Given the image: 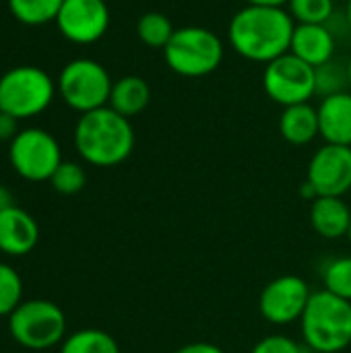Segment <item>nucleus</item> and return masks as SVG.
Here are the masks:
<instances>
[{"instance_id": "6ab92c4d", "label": "nucleus", "mask_w": 351, "mask_h": 353, "mask_svg": "<svg viewBox=\"0 0 351 353\" xmlns=\"http://www.w3.org/2000/svg\"><path fill=\"white\" fill-rule=\"evenodd\" d=\"M60 353H120V345L101 329H81L66 335Z\"/></svg>"}, {"instance_id": "dca6fc26", "label": "nucleus", "mask_w": 351, "mask_h": 353, "mask_svg": "<svg viewBox=\"0 0 351 353\" xmlns=\"http://www.w3.org/2000/svg\"><path fill=\"white\" fill-rule=\"evenodd\" d=\"M310 225L325 240L348 238L351 209L343 196H319L310 203Z\"/></svg>"}, {"instance_id": "4468645a", "label": "nucleus", "mask_w": 351, "mask_h": 353, "mask_svg": "<svg viewBox=\"0 0 351 353\" xmlns=\"http://www.w3.org/2000/svg\"><path fill=\"white\" fill-rule=\"evenodd\" d=\"M290 52L310 64L312 68H319L333 60L335 54V35L329 29V25H306L296 23Z\"/></svg>"}, {"instance_id": "c85d7f7f", "label": "nucleus", "mask_w": 351, "mask_h": 353, "mask_svg": "<svg viewBox=\"0 0 351 353\" xmlns=\"http://www.w3.org/2000/svg\"><path fill=\"white\" fill-rule=\"evenodd\" d=\"M174 353H225L219 345L215 343H207V341H192L186 343L182 347H178Z\"/></svg>"}, {"instance_id": "412c9836", "label": "nucleus", "mask_w": 351, "mask_h": 353, "mask_svg": "<svg viewBox=\"0 0 351 353\" xmlns=\"http://www.w3.org/2000/svg\"><path fill=\"white\" fill-rule=\"evenodd\" d=\"M64 0H8L12 17L25 25H43L56 21Z\"/></svg>"}, {"instance_id": "473e14b6", "label": "nucleus", "mask_w": 351, "mask_h": 353, "mask_svg": "<svg viewBox=\"0 0 351 353\" xmlns=\"http://www.w3.org/2000/svg\"><path fill=\"white\" fill-rule=\"evenodd\" d=\"M348 83H350V89H351V58H350V62H348Z\"/></svg>"}, {"instance_id": "9d476101", "label": "nucleus", "mask_w": 351, "mask_h": 353, "mask_svg": "<svg viewBox=\"0 0 351 353\" xmlns=\"http://www.w3.org/2000/svg\"><path fill=\"white\" fill-rule=\"evenodd\" d=\"M312 290L300 275H281L269 281L259 296L261 316L275 327H288L302 319Z\"/></svg>"}, {"instance_id": "9b49d317", "label": "nucleus", "mask_w": 351, "mask_h": 353, "mask_svg": "<svg viewBox=\"0 0 351 353\" xmlns=\"http://www.w3.org/2000/svg\"><path fill=\"white\" fill-rule=\"evenodd\" d=\"M306 182L319 196H345L351 190V147L325 143L308 161Z\"/></svg>"}, {"instance_id": "f8f14e48", "label": "nucleus", "mask_w": 351, "mask_h": 353, "mask_svg": "<svg viewBox=\"0 0 351 353\" xmlns=\"http://www.w3.org/2000/svg\"><path fill=\"white\" fill-rule=\"evenodd\" d=\"M56 25L72 43H95L110 27V8L103 0H64Z\"/></svg>"}, {"instance_id": "f257e3e1", "label": "nucleus", "mask_w": 351, "mask_h": 353, "mask_svg": "<svg viewBox=\"0 0 351 353\" xmlns=\"http://www.w3.org/2000/svg\"><path fill=\"white\" fill-rule=\"evenodd\" d=\"M294 27L296 21L285 6L246 4L232 17L228 39L242 58L269 64L290 52Z\"/></svg>"}, {"instance_id": "2eb2a0df", "label": "nucleus", "mask_w": 351, "mask_h": 353, "mask_svg": "<svg viewBox=\"0 0 351 353\" xmlns=\"http://www.w3.org/2000/svg\"><path fill=\"white\" fill-rule=\"evenodd\" d=\"M317 110L325 143L351 147V91L323 97Z\"/></svg>"}, {"instance_id": "5701e85b", "label": "nucleus", "mask_w": 351, "mask_h": 353, "mask_svg": "<svg viewBox=\"0 0 351 353\" xmlns=\"http://www.w3.org/2000/svg\"><path fill=\"white\" fill-rule=\"evenodd\" d=\"M333 0H290L288 12L296 23L306 25H327L333 17Z\"/></svg>"}, {"instance_id": "a878e982", "label": "nucleus", "mask_w": 351, "mask_h": 353, "mask_svg": "<svg viewBox=\"0 0 351 353\" xmlns=\"http://www.w3.org/2000/svg\"><path fill=\"white\" fill-rule=\"evenodd\" d=\"M348 83V68H339L333 60L317 68V95L329 97L335 93L345 91Z\"/></svg>"}, {"instance_id": "2f4dec72", "label": "nucleus", "mask_w": 351, "mask_h": 353, "mask_svg": "<svg viewBox=\"0 0 351 353\" xmlns=\"http://www.w3.org/2000/svg\"><path fill=\"white\" fill-rule=\"evenodd\" d=\"M345 17H348V25H350V31H351V0H348V10H345Z\"/></svg>"}, {"instance_id": "c756f323", "label": "nucleus", "mask_w": 351, "mask_h": 353, "mask_svg": "<svg viewBox=\"0 0 351 353\" xmlns=\"http://www.w3.org/2000/svg\"><path fill=\"white\" fill-rule=\"evenodd\" d=\"M10 207H14L12 192H10L4 184H0V213L6 211V209H10Z\"/></svg>"}, {"instance_id": "20e7f679", "label": "nucleus", "mask_w": 351, "mask_h": 353, "mask_svg": "<svg viewBox=\"0 0 351 353\" xmlns=\"http://www.w3.org/2000/svg\"><path fill=\"white\" fill-rule=\"evenodd\" d=\"M225 48L219 35L207 27L188 25L174 31L163 48L166 64L180 77L199 79L215 72L223 60Z\"/></svg>"}, {"instance_id": "f704fd0d", "label": "nucleus", "mask_w": 351, "mask_h": 353, "mask_svg": "<svg viewBox=\"0 0 351 353\" xmlns=\"http://www.w3.org/2000/svg\"><path fill=\"white\" fill-rule=\"evenodd\" d=\"M308 353H317V352H308Z\"/></svg>"}, {"instance_id": "b1692460", "label": "nucleus", "mask_w": 351, "mask_h": 353, "mask_svg": "<svg viewBox=\"0 0 351 353\" xmlns=\"http://www.w3.org/2000/svg\"><path fill=\"white\" fill-rule=\"evenodd\" d=\"M23 302L21 275L6 263H0V316H10Z\"/></svg>"}, {"instance_id": "423d86ee", "label": "nucleus", "mask_w": 351, "mask_h": 353, "mask_svg": "<svg viewBox=\"0 0 351 353\" xmlns=\"http://www.w3.org/2000/svg\"><path fill=\"white\" fill-rule=\"evenodd\" d=\"M10 337L27 350L41 352L66 339L64 310L52 300H23L8 316Z\"/></svg>"}, {"instance_id": "72a5a7b5", "label": "nucleus", "mask_w": 351, "mask_h": 353, "mask_svg": "<svg viewBox=\"0 0 351 353\" xmlns=\"http://www.w3.org/2000/svg\"><path fill=\"white\" fill-rule=\"evenodd\" d=\"M348 240H350V244H351V225H350V232H348Z\"/></svg>"}, {"instance_id": "39448f33", "label": "nucleus", "mask_w": 351, "mask_h": 353, "mask_svg": "<svg viewBox=\"0 0 351 353\" xmlns=\"http://www.w3.org/2000/svg\"><path fill=\"white\" fill-rule=\"evenodd\" d=\"M56 95L52 77L33 64H21L0 77V112L25 120L46 112Z\"/></svg>"}, {"instance_id": "4be33fe9", "label": "nucleus", "mask_w": 351, "mask_h": 353, "mask_svg": "<svg viewBox=\"0 0 351 353\" xmlns=\"http://www.w3.org/2000/svg\"><path fill=\"white\" fill-rule=\"evenodd\" d=\"M323 290L351 302V254L331 259L323 267Z\"/></svg>"}, {"instance_id": "aec40b11", "label": "nucleus", "mask_w": 351, "mask_h": 353, "mask_svg": "<svg viewBox=\"0 0 351 353\" xmlns=\"http://www.w3.org/2000/svg\"><path fill=\"white\" fill-rule=\"evenodd\" d=\"M174 31L176 27L172 25V21L159 10H149L137 21V35L147 48L163 50L172 39Z\"/></svg>"}, {"instance_id": "6e6552de", "label": "nucleus", "mask_w": 351, "mask_h": 353, "mask_svg": "<svg viewBox=\"0 0 351 353\" xmlns=\"http://www.w3.org/2000/svg\"><path fill=\"white\" fill-rule=\"evenodd\" d=\"M263 89L283 108L308 103L317 95V68L288 52L265 64Z\"/></svg>"}, {"instance_id": "0eeeda50", "label": "nucleus", "mask_w": 351, "mask_h": 353, "mask_svg": "<svg viewBox=\"0 0 351 353\" xmlns=\"http://www.w3.org/2000/svg\"><path fill=\"white\" fill-rule=\"evenodd\" d=\"M114 81L103 64L91 58L70 60L58 77L60 97L68 108L79 114H87L108 105Z\"/></svg>"}, {"instance_id": "393cba45", "label": "nucleus", "mask_w": 351, "mask_h": 353, "mask_svg": "<svg viewBox=\"0 0 351 353\" xmlns=\"http://www.w3.org/2000/svg\"><path fill=\"white\" fill-rule=\"evenodd\" d=\"M50 184H52V188L56 192L72 196V194H79L85 188L87 174H85L81 163H77V161H62L56 168V172L52 174Z\"/></svg>"}, {"instance_id": "cd10ccee", "label": "nucleus", "mask_w": 351, "mask_h": 353, "mask_svg": "<svg viewBox=\"0 0 351 353\" xmlns=\"http://www.w3.org/2000/svg\"><path fill=\"white\" fill-rule=\"evenodd\" d=\"M17 122H19L17 118H12V116L0 112V143H4V141L10 143V141L19 134Z\"/></svg>"}, {"instance_id": "1a4fd4ad", "label": "nucleus", "mask_w": 351, "mask_h": 353, "mask_svg": "<svg viewBox=\"0 0 351 353\" xmlns=\"http://www.w3.org/2000/svg\"><path fill=\"white\" fill-rule=\"evenodd\" d=\"M8 159L14 172L29 182H50L64 161L58 141L43 128H25L10 141Z\"/></svg>"}, {"instance_id": "a211bd4d", "label": "nucleus", "mask_w": 351, "mask_h": 353, "mask_svg": "<svg viewBox=\"0 0 351 353\" xmlns=\"http://www.w3.org/2000/svg\"><path fill=\"white\" fill-rule=\"evenodd\" d=\"M151 101V87L143 77L137 74H126L118 81H114L112 85V93H110V101L108 105L122 114L124 118H134L141 112H145V108Z\"/></svg>"}, {"instance_id": "bb28decb", "label": "nucleus", "mask_w": 351, "mask_h": 353, "mask_svg": "<svg viewBox=\"0 0 351 353\" xmlns=\"http://www.w3.org/2000/svg\"><path fill=\"white\" fill-rule=\"evenodd\" d=\"M250 353H308V350H304L300 341H296L294 337L275 333L257 341Z\"/></svg>"}, {"instance_id": "7c9ffc66", "label": "nucleus", "mask_w": 351, "mask_h": 353, "mask_svg": "<svg viewBox=\"0 0 351 353\" xmlns=\"http://www.w3.org/2000/svg\"><path fill=\"white\" fill-rule=\"evenodd\" d=\"M246 4H261V6H288L290 0H244Z\"/></svg>"}, {"instance_id": "f03ea898", "label": "nucleus", "mask_w": 351, "mask_h": 353, "mask_svg": "<svg viewBox=\"0 0 351 353\" xmlns=\"http://www.w3.org/2000/svg\"><path fill=\"white\" fill-rule=\"evenodd\" d=\"M74 147L83 161L95 168L124 163L134 151V128L110 105L81 114L74 126Z\"/></svg>"}, {"instance_id": "7ed1b4c3", "label": "nucleus", "mask_w": 351, "mask_h": 353, "mask_svg": "<svg viewBox=\"0 0 351 353\" xmlns=\"http://www.w3.org/2000/svg\"><path fill=\"white\" fill-rule=\"evenodd\" d=\"M300 331L308 352H345L351 345V302L327 290L312 292L300 319Z\"/></svg>"}, {"instance_id": "f3484780", "label": "nucleus", "mask_w": 351, "mask_h": 353, "mask_svg": "<svg viewBox=\"0 0 351 353\" xmlns=\"http://www.w3.org/2000/svg\"><path fill=\"white\" fill-rule=\"evenodd\" d=\"M279 134L290 145L296 147L310 145L317 137H321L319 110L310 101L283 108L279 116Z\"/></svg>"}, {"instance_id": "ddd939ff", "label": "nucleus", "mask_w": 351, "mask_h": 353, "mask_svg": "<svg viewBox=\"0 0 351 353\" xmlns=\"http://www.w3.org/2000/svg\"><path fill=\"white\" fill-rule=\"evenodd\" d=\"M39 240L37 221L21 207H10L0 213V252L8 256L29 254Z\"/></svg>"}]
</instances>
